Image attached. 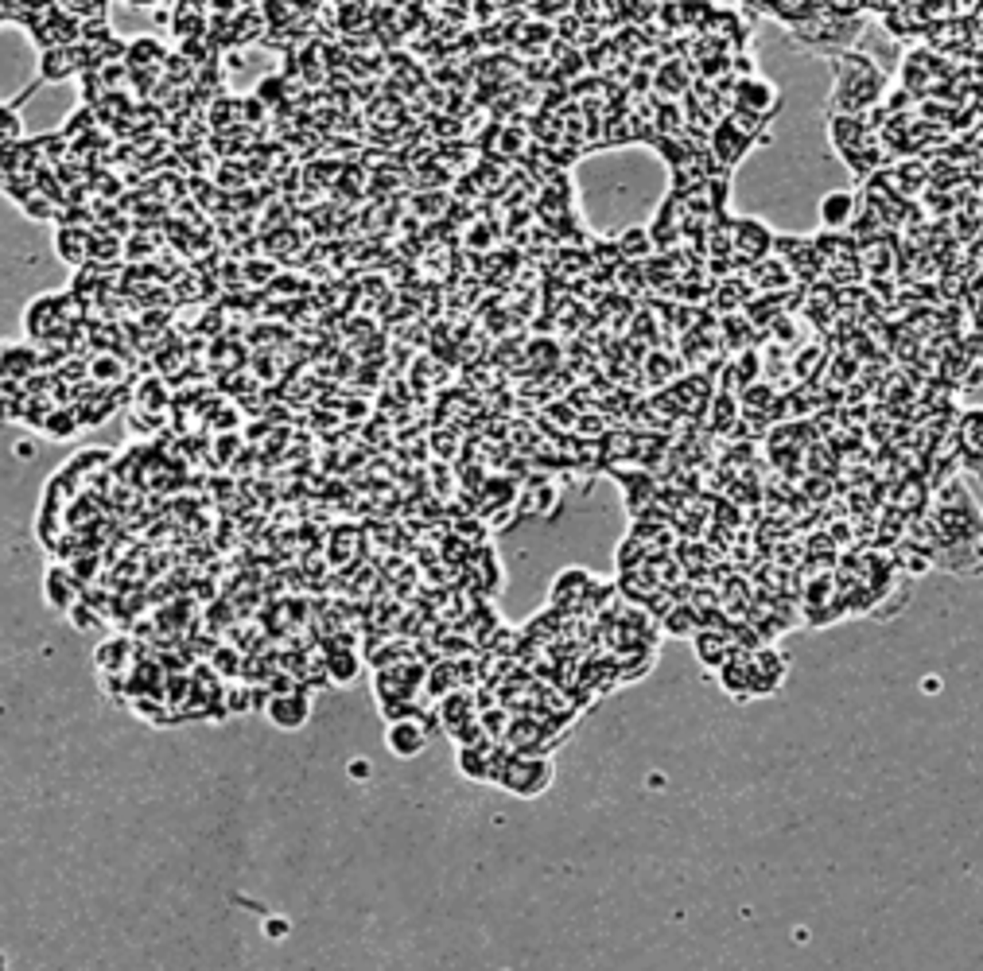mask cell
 <instances>
[{
    "instance_id": "10",
    "label": "cell",
    "mask_w": 983,
    "mask_h": 971,
    "mask_svg": "<svg viewBox=\"0 0 983 971\" xmlns=\"http://www.w3.org/2000/svg\"><path fill=\"white\" fill-rule=\"evenodd\" d=\"M54 595H74V583L66 576V568H51L47 571V598L54 603Z\"/></svg>"
},
{
    "instance_id": "8",
    "label": "cell",
    "mask_w": 983,
    "mask_h": 971,
    "mask_svg": "<svg viewBox=\"0 0 983 971\" xmlns=\"http://www.w3.org/2000/svg\"><path fill=\"white\" fill-rule=\"evenodd\" d=\"M54 253H63V261L78 265L82 257L90 253V238H86V229H59V234H54Z\"/></svg>"
},
{
    "instance_id": "3",
    "label": "cell",
    "mask_w": 983,
    "mask_h": 971,
    "mask_svg": "<svg viewBox=\"0 0 983 971\" xmlns=\"http://www.w3.org/2000/svg\"><path fill=\"white\" fill-rule=\"evenodd\" d=\"M816 214H821V226L828 229V234H843L859 214L855 190H828V195L821 199V207H816Z\"/></svg>"
},
{
    "instance_id": "13",
    "label": "cell",
    "mask_w": 983,
    "mask_h": 971,
    "mask_svg": "<svg viewBox=\"0 0 983 971\" xmlns=\"http://www.w3.org/2000/svg\"><path fill=\"white\" fill-rule=\"evenodd\" d=\"M0 971H5V952H0Z\"/></svg>"
},
{
    "instance_id": "5",
    "label": "cell",
    "mask_w": 983,
    "mask_h": 971,
    "mask_svg": "<svg viewBox=\"0 0 983 971\" xmlns=\"http://www.w3.org/2000/svg\"><path fill=\"white\" fill-rule=\"evenodd\" d=\"M385 738H389V746L397 750L401 758H416L420 750H424V743H428V734L420 731L413 719H404V723H393V727H389V734H385Z\"/></svg>"
},
{
    "instance_id": "7",
    "label": "cell",
    "mask_w": 983,
    "mask_h": 971,
    "mask_svg": "<svg viewBox=\"0 0 983 971\" xmlns=\"http://www.w3.org/2000/svg\"><path fill=\"white\" fill-rule=\"evenodd\" d=\"M770 245H774V234L762 222H754V218L739 222V253H746L750 261H762V253H766Z\"/></svg>"
},
{
    "instance_id": "4",
    "label": "cell",
    "mask_w": 983,
    "mask_h": 971,
    "mask_svg": "<svg viewBox=\"0 0 983 971\" xmlns=\"http://www.w3.org/2000/svg\"><path fill=\"white\" fill-rule=\"evenodd\" d=\"M39 66H44V82L71 78L74 71H82V51H78L74 44H71V47H51V51H44Z\"/></svg>"
},
{
    "instance_id": "12",
    "label": "cell",
    "mask_w": 983,
    "mask_h": 971,
    "mask_svg": "<svg viewBox=\"0 0 983 971\" xmlns=\"http://www.w3.org/2000/svg\"><path fill=\"white\" fill-rule=\"evenodd\" d=\"M66 5H74L82 12H90V8H105V0H66Z\"/></svg>"
},
{
    "instance_id": "9",
    "label": "cell",
    "mask_w": 983,
    "mask_h": 971,
    "mask_svg": "<svg viewBox=\"0 0 983 971\" xmlns=\"http://www.w3.org/2000/svg\"><path fill=\"white\" fill-rule=\"evenodd\" d=\"M268 715L277 719L280 727H299V723L307 719V700H299V695H280V700L268 707Z\"/></svg>"
},
{
    "instance_id": "6",
    "label": "cell",
    "mask_w": 983,
    "mask_h": 971,
    "mask_svg": "<svg viewBox=\"0 0 983 971\" xmlns=\"http://www.w3.org/2000/svg\"><path fill=\"white\" fill-rule=\"evenodd\" d=\"M739 102H743V113H770V109H777V90L770 82L754 78L739 90Z\"/></svg>"
},
{
    "instance_id": "2",
    "label": "cell",
    "mask_w": 983,
    "mask_h": 971,
    "mask_svg": "<svg viewBox=\"0 0 983 971\" xmlns=\"http://www.w3.org/2000/svg\"><path fill=\"white\" fill-rule=\"evenodd\" d=\"M828 136H832V148H836L843 160H855L859 152H867L871 125L863 117H852V113H832L828 117Z\"/></svg>"
},
{
    "instance_id": "1",
    "label": "cell",
    "mask_w": 983,
    "mask_h": 971,
    "mask_svg": "<svg viewBox=\"0 0 983 971\" xmlns=\"http://www.w3.org/2000/svg\"><path fill=\"white\" fill-rule=\"evenodd\" d=\"M882 93V71L875 66V59L859 51H848L836 59V86H832V109L836 113H852L859 117L867 105H875Z\"/></svg>"
},
{
    "instance_id": "11",
    "label": "cell",
    "mask_w": 983,
    "mask_h": 971,
    "mask_svg": "<svg viewBox=\"0 0 983 971\" xmlns=\"http://www.w3.org/2000/svg\"><path fill=\"white\" fill-rule=\"evenodd\" d=\"M20 136V113L16 105H0V141H16Z\"/></svg>"
}]
</instances>
